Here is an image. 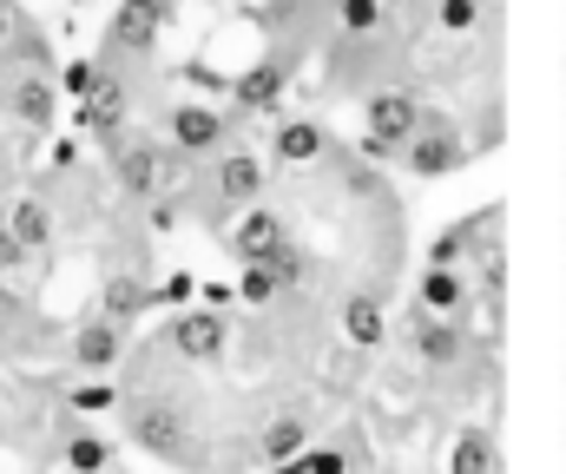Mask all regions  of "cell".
Segmentation results:
<instances>
[{
	"instance_id": "obj_24",
	"label": "cell",
	"mask_w": 566,
	"mask_h": 474,
	"mask_svg": "<svg viewBox=\"0 0 566 474\" xmlns=\"http://www.w3.org/2000/svg\"><path fill=\"white\" fill-rule=\"evenodd\" d=\"M113 402V389L106 382H86V389H73V409H106Z\"/></svg>"
},
{
	"instance_id": "obj_23",
	"label": "cell",
	"mask_w": 566,
	"mask_h": 474,
	"mask_svg": "<svg viewBox=\"0 0 566 474\" xmlns=\"http://www.w3.org/2000/svg\"><path fill=\"white\" fill-rule=\"evenodd\" d=\"M93 80H99L93 60H73V66H66V86H73V93H93Z\"/></svg>"
},
{
	"instance_id": "obj_1",
	"label": "cell",
	"mask_w": 566,
	"mask_h": 474,
	"mask_svg": "<svg viewBox=\"0 0 566 474\" xmlns=\"http://www.w3.org/2000/svg\"><path fill=\"white\" fill-rule=\"evenodd\" d=\"M363 119H369V139H376V152H382V146H409V139H416V126H422V106H416V93H402V86H382V93L363 106Z\"/></svg>"
},
{
	"instance_id": "obj_8",
	"label": "cell",
	"mask_w": 566,
	"mask_h": 474,
	"mask_svg": "<svg viewBox=\"0 0 566 474\" xmlns=\"http://www.w3.org/2000/svg\"><path fill=\"white\" fill-rule=\"evenodd\" d=\"M119 362V323L93 316L80 336H73V369H113Z\"/></svg>"
},
{
	"instance_id": "obj_22",
	"label": "cell",
	"mask_w": 566,
	"mask_h": 474,
	"mask_svg": "<svg viewBox=\"0 0 566 474\" xmlns=\"http://www.w3.org/2000/svg\"><path fill=\"white\" fill-rule=\"evenodd\" d=\"M474 13H481V0H448V7H441V20H448L454 33H461V27H474Z\"/></svg>"
},
{
	"instance_id": "obj_3",
	"label": "cell",
	"mask_w": 566,
	"mask_h": 474,
	"mask_svg": "<svg viewBox=\"0 0 566 474\" xmlns=\"http://www.w3.org/2000/svg\"><path fill=\"white\" fill-rule=\"evenodd\" d=\"M53 106H60V99H53V80H46V73L27 66V73L7 80V113H13L27 133H46V126H53Z\"/></svg>"
},
{
	"instance_id": "obj_15",
	"label": "cell",
	"mask_w": 566,
	"mask_h": 474,
	"mask_svg": "<svg viewBox=\"0 0 566 474\" xmlns=\"http://www.w3.org/2000/svg\"><path fill=\"white\" fill-rule=\"evenodd\" d=\"M316 152H323V133H316L310 119H290L277 133V158H290V165H310Z\"/></svg>"
},
{
	"instance_id": "obj_18",
	"label": "cell",
	"mask_w": 566,
	"mask_h": 474,
	"mask_svg": "<svg viewBox=\"0 0 566 474\" xmlns=\"http://www.w3.org/2000/svg\"><path fill=\"white\" fill-rule=\"evenodd\" d=\"M277 284H283V271L264 257V264H251V271H244V284H238V291H244L251 304H271V297H277Z\"/></svg>"
},
{
	"instance_id": "obj_21",
	"label": "cell",
	"mask_w": 566,
	"mask_h": 474,
	"mask_svg": "<svg viewBox=\"0 0 566 474\" xmlns=\"http://www.w3.org/2000/svg\"><path fill=\"white\" fill-rule=\"evenodd\" d=\"M296 474H349V462H343L336 449H316V455H310V462H303Z\"/></svg>"
},
{
	"instance_id": "obj_20",
	"label": "cell",
	"mask_w": 566,
	"mask_h": 474,
	"mask_svg": "<svg viewBox=\"0 0 566 474\" xmlns=\"http://www.w3.org/2000/svg\"><path fill=\"white\" fill-rule=\"evenodd\" d=\"M244 99H258V106H271V99H277V66H258V73L244 80Z\"/></svg>"
},
{
	"instance_id": "obj_27",
	"label": "cell",
	"mask_w": 566,
	"mask_h": 474,
	"mask_svg": "<svg viewBox=\"0 0 566 474\" xmlns=\"http://www.w3.org/2000/svg\"><path fill=\"white\" fill-rule=\"evenodd\" d=\"M382 7H402V0H382Z\"/></svg>"
},
{
	"instance_id": "obj_17",
	"label": "cell",
	"mask_w": 566,
	"mask_h": 474,
	"mask_svg": "<svg viewBox=\"0 0 566 474\" xmlns=\"http://www.w3.org/2000/svg\"><path fill=\"white\" fill-rule=\"evenodd\" d=\"M106 462H113V449H106L99 435H73V442H66V468L73 474H99Z\"/></svg>"
},
{
	"instance_id": "obj_6",
	"label": "cell",
	"mask_w": 566,
	"mask_h": 474,
	"mask_svg": "<svg viewBox=\"0 0 566 474\" xmlns=\"http://www.w3.org/2000/svg\"><path fill=\"white\" fill-rule=\"evenodd\" d=\"M264 191V158L258 152H224L218 158V198L224 204H258Z\"/></svg>"
},
{
	"instance_id": "obj_14",
	"label": "cell",
	"mask_w": 566,
	"mask_h": 474,
	"mask_svg": "<svg viewBox=\"0 0 566 474\" xmlns=\"http://www.w3.org/2000/svg\"><path fill=\"white\" fill-rule=\"evenodd\" d=\"M343 329H349V343H363V349L382 343V304H376V297H349V304H343Z\"/></svg>"
},
{
	"instance_id": "obj_5",
	"label": "cell",
	"mask_w": 566,
	"mask_h": 474,
	"mask_svg": "<svg viewBox=\"0 0 566 474\" xmlns=\"http://www.w3.org/2000/svg\"><path fill=\"white\" fill-rule=\"evenodd\" d=\"M218 139H224V113H211V106H171V146L185 158H205Z\"/></svg>"
},
{
	"instance_id": "obj_11",
	"label": "cell",
	"mask_w": 566,
	"mask_h": 474,
	"mask_svg": "<svg viewBox=\"0 0 566 474\" xmlns=\"http://www.w3.org/2000/svg\"><path fill=\"white\" fill-rule=\"evenodd\" d=\"M461 158H468V146H461L454 133H422V126H416V139H409V165H416V171H454Z\"/></svg>"
},
{
	"instance_id": "obj_2",
	"label": "cell",
	"mask_w": 566,
	"mask_h": 474,
	"mask_svg": "<svg viewBox=\"0 0 566 474\" xmlns=\"http://www.w3.org/2000/svg\"><path fill=\"white\" fill-rule=\"evenodd\" d=\"M165 7L171 0H119V13H113V53H151V40H158V27H165Z\"/></svg>"
},
{
	"instance_id": "obj_13",
	"label": "cell",
	"mask_w": 566,
	"mask_h": 474,
	"mask_svg": "<svg viewBox=\"0 0 566 474\" xmlns=\"http://www.w3.org/2000/svg\"><path fill=\"white\" fill-rule=\"evenodd\" d=\"M303 442H310V422L283 415V422H271V429H264V442H258V462H290Z\"/></svg>"
},
{
	"instance_id": "obj_26",
	"label": "cell",
	"mask_w": 566,
	"mask_h": 474,
	"mask_svg": "<svg viewBox=\"0 0 566 474\" xmlns=\"http://www.w3.org/2000/svg\"><path fill=\"white\" fill-rule=\"evenodd\" d=\"M20 257H27V251H20V244H13V238L0 231V271H20Z\"/></svg>"
},
{
	"instance_id": "obj_16",
	"label": "cell",
	"mask_w": 566,
	"mask_h": 474,
	"mask_svg": "<svg viewBox=\"0 0 566 474\" xmlns=\"http://www.w3.org/2000/svg\"><path fill=\"white\" fill-rule=\"evenodd\" d=\"M422 304L428 310H461V277H454L448 264H434L422 277Z\"/></svg>"
},
{
	"instance_id": "obj_9",
	"label": "cell",
	"mask_w": 566,
	"mask_h": 474,
	"mask_svg": "<svg viewBox=\"0 0 566 474\" xmlns=\"http://www.w3.org/2000/svg\"><path fill=\"white\" fill-rule=\"evenodd\" d=\"M231 244H238V257H244V264H264V257L283 244V231H277V218H271V211H258V204H251V211L238 218Z\"/></svg>"
},
{
	"instance_id": "obj_7",
	"label": "cell",
	"mask_w": 566,
	"mask_h": 474,
	"mask_svg": "<svg viewBox=\"0 0 566 474\" xmlns=\"http://www.w3.org/2000/svg\"><path fill=\"white\" fill-rule=\"evenodd\" d=\"M0 231H7V238L33 257V251H46V238H53V211H46L40 198H20V204L7 211V224H0Z\"/></svg>"
},
{
	"instance_id": "obj_12",
	"label": "cell",
	"mask_w": 566,
	"mask_h": 474,
	"mask_svg": "<svg viewBox=\"0 0 566 474\" xmlns=\"http://www.w3.org/2000/svg\"><path fill=\"white\" fill-rule=\"evenodd\" d=\"M139 310H151V291H145L139 277H113L106 297H99V316H106V323H133Z\"/></svg>"
},
{
	"instance_id": "obj_19",
	"label": "cell",
	"mask_w": 566,
	"mask_h": 474,
	"mask_svg": "<svg viewBox=\"0 0 566 474\" xmlns=\"http://www.w3.org/2000/svg\"><path fill=\"white\" fill-rule=\"evenodd\" d=\"M382 13H389L382 0H343V27H349V33H376Z\"/></svg>"
},
{
	"instance_id": "obj_4",
	"label": "cell",
	"mask_w": 566,
	"mask_h": 474,
	"mask_svg": "<svg viewBox=\"0 0 566 474\" xmlns=\"http://www.w3.org/2000/svg\"><path fill=\"white\" fill-rule=\"evenodd\" d=\"M171 349H178L185 362H211V356L224 349V316H218V310L171 316Z\"/></svg>"
},
{
	"instance_id": "obj_10",
	"label": "cell",
	"mask_w": 566,
	"mask_h": 474,
	"mask_svg": "<svg viewBox=\"0 0 566 474\" xmlns=\"http://www.w3.org/2000/svg\"><path fill=\"white\" fill-rule=\"evenodd\" d=\"M113 171H119V185H126L133 198H151V191H158V178H165V165H158L151 146H119Z\"/></svg>"
},
{
	"instance_id": "obj_25",
	"label": "cell",
	"mask_w": 566,
	"mask_h": 474,
	"mask_svg": "<svg viewBox=\"0 0 566 474\" xmlns=\"http://www.w3.org/2000/svg\"><path fill=\"white\" fill-rule=\"evenodd\" d=\"M20 27H27V20H20V7H13V0H0V53L13 46V33H20Z\"/></svg>"
}]
</instances>
